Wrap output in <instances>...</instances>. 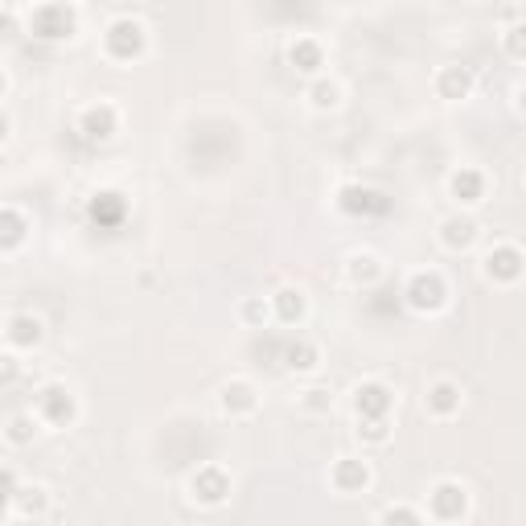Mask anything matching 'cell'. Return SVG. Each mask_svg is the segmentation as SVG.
I'll use <instances>...</instances> for the list:
<instances>
[{
    "label": "cell",
    "mask_w": 526,
    "mask_h": 526,
    "mask_svg": "<svg viewBox=\"0 0 526 526\" xmlns=\"http://www.w3.org/2000/svg\"><path fill=\"white\" fill-rule=\"evenodd\" d=\"M103 50L111 62H136L148 50V29L136 17H116L103 33Z\"/></svg>",
    "instance_id": "obj_1"
},
{
    "label": "cell",
    "mask_w": 526,
    "mask_h": 526,
    "mask_svg": "<svg viewBox=\"0 0 526 526\" xmlns=\"http://www.w3.org/2000/svg\"><path fill=\"white\" fill-rule=\"evenodd\" d=\"M403 300H407V309H416V313H440L448 305V284L440 272H416L403 288Z\"/></svg>",
    "instance_id": "obj_2"
},
{
    "label": "cell",
    "mask_w": 526,
    "mask_h": 526,
    "mask_svg": "<svg viewBox=\"0 0 526 526\" xmlns=\"http://www.w3.org/2000/svg\"><path fill=\"white\" fill-rule=\"evenodd\" d=\"M74 416H79V403H74V391L62 383H46L37 391V420L50 428H70Z\"/></svg>",
    "instance_id": "obj_3"
},
{
    "label": "cell",
    "mask_w": 526,
    "mask_h": 526,
    "mask_svg": "<svg viewBox=\"0 0 526 526\" xmlns=\"http://www.w3.org/2000/svg\"><path fill=\"white\" fill-rule=\"evenodd\" d=\"M74 25H79V13H74L70 5H42L29 17V33L37 37V42H62V37L74 33Z\"/></svg>",
    "instance_id": "obj_4"
},
{
    "label": "cell",
    "mask_w": 526,
    "mask_h": 526,
    "mask_svg": "<svg viewBox=\"0 0 526 526\" xmlns=\"http://www.w3.org/2000/svg\"><path fill=\"white\" fill-rule=\"evenodd\" d=\"M185 490H190V498L198 506H222L231 498V473L222 465H202L190 473V485H185Z\"/></svg>",
    "instance_id": "obj_5"
},
{
    "label": "cell",
    "mask_w": 526,
    "mask_h": 526,
    "mask_svg": "<svg viewBox=\"0 0 526 526\" xmlns=\"http://www.w3.org/2000/svg\"><path fill=\"white\" fill-rule=\"evenodd\" d=\"M481 272L490 284H518L526 276V255L514 243H498L490 255L481 259Z\"/></svg>",
    "instance_id": "obj_6"
},
{
    "label": "cell",
    "mask_w": 526,
    "mask_h": 526,
    "mask_svg": "<svg viewBox=\"0 0 526 526\" xmlns=\"http://www.w3.org/2000/svg\"><path fill=\"white\" fill-rule=\"evenodd\" d=\"M469 510V490L461 481H436L428 490V514L436 522H457Z\"/></svg>",
    "instance_id": "obj_7"
},
{
    "label": "cell",
    "mask_w": 526,
    "mask_h": 526,
    "mask_svg": "<svg viewBox=\"0 0 526 526\" xmlns=\"http://www.w3.org/2000/svg\"><path fill=\"white\" fill-rule=\"evenodd\" d=\"M350 403H354V416L358 420H387L391 407H395V395H391L387 383H358L354 395H350Z\"/></svg>",
    "instance_id": "obj_8"
},
{
    "label": "cell",
    "mask_w": 526,
    "mask_h": 526,
    "mask_svg": "<svg viewBox=\"0 0 526 526\" xmlns=\"http://www.w3.org/2000/svg\"><path fill=\"white\" fill-rule=\"evenodd\" d=\"M370 481H374V473H370V461H362V457H337L329 469V485L337 494H362V490H370Z\"/></svg>",
    "instance_id": "obj_9"
},
{
    "label": "cell",
    "mask_w": 526,
    "mask_h": 526,
    "mask_svg": "<svg viewBox=\"0 0 526 526\" xmlns=\"http://www.w3.org/2000/svg\"><path fill=\"white\" fill-rule=\"evenodd\" d=\"M87 218L95 222L99 231H116V227H124V218H128V198L120 190H99L87 202Z\"/></svg>",
    "instance_id": "obj_10"
},
{
    "label": "cell",
    "mask_w": 526,
    "mask_h": 526,
    "mask_svg": "<svg viewBox=\"0 0 526 526\" xmlns=\"http://www.w3.org/2000/svg\"><path fill=\"white\" fill-rule=\"evenodd\" d=\"M337 206H342L346 214H354V218H370V214H387V198L379 194V190H370V185H342L337 190Z\"/></svg>",
    "instance_id": "obj_11"
},
{
    "label": "cell",
    "mask_w": 526,
    "mask_h": 526,
    "mask_svg": "<svg viewBox=\"0 0 526 526\" xmlns=\"http://www.w3.org/2000/svg\"><path fill=\"white\" fill-rule=\"evenodd\" d=\"M218 407H222V416L247 420V416H255V411H259V391L247 379H231L227 387L218 391Z\"/></svg>",
    "instance_id": "obj_12"
},
{
    "label": "cell",
    "mask_w": 526,
    "mask_h": 526,
    "mask_svg": "<svg viewBox=\"0 0 526 526\" xmlns=\"http://www.w3.org/2000/svg\"><path fill=\"white\" fill-rule=\"evenodd\" d=\"M116 128H120V111L111 107V103H91V107H83L79 111V132L87 136V140H111L116 136Z\"/></svg>",
    "instance_id": "obj_13"
},
{
    "label": "cell",
    "mask_w": 526,
    "mask_h": 526,
    "mask_svg": "<svg viewBox=\"0 0 526 526\" xmlns=\"http://www.w3.org/2000/svg\"><path fill=\"white\" fill-rule=\"evenodd\" d=\"M461 403H465V391H461L453 379H436V383H428V395H424L428 416H436V420H453L457 411H461Z\"/></svg>",
    "instance_id": "obj_14"
},
{
    "label": "cell",
    "mask_w": 526,
    "mask_h": 526,
    "mask_svg": "<svg viewBox=\"0 0 526 526\" xmlns=\"http://www.w3.org/2000/svg\"><path fill=\"white\" fill-rule=\"evenodd\" d=\"M473 70L469 66H444L440 74H436V95L440 99H448V103H461V99H469L473 95Z\"/></svg>",
    "instance_id": "obj_15"
},
{
    "label": "cell",
    "mask_w": 526,
    "mask_h": 526,
    "mask_svg": "<svg viewBox=\"0 0 526 526\" xmlns=\"http://www.w3.org/2000/svg\"><path fill=\"white\" fill-rule=\"evenodd\" d=\"M288 62H292V70H300V74H313V79H321V66H325V46L317 42V37H296V42L288 46Z\"/></svg>",
    "instance_id": "obj_16"
},
{
    "label": "cell",
    "mask_w": 526,
    "mask_h": 526,
    "mask_svg": "<svg viewBox=\"0 0 526 526\" xmlns=\"http://www.w3.org/2000/svg\"><path fill=\"white\" fill-rule=\"evenodd\" d=\"M9 510L17 518H42L50 510V490L46 485H17L9 494Z\"/></svg>",
    "instance_id": "obj_17"
},
{
    "label": "cell",
    "mask_w": 526,
    "mask_h": 526,
    "mask_svg": "<svg viewBox=\"0 0 526 526\" xmlns=\"http://www.w3.org/2000/svg\"><path fill=\"white\" fill-rule=\"evenodd\" d=\"M448 194H453L461 206H477V202L485 198V173H481V169L461 165L453 177H448Z\"/></svg>",
    "instance_id": "obj_18"
},
{
    "label": "cell",
    "mask_w": 526,
    "mask_h": 526,
    "mask_svg": "<svg viewBox=\"0 0 526 526\" xmlns=\"http://www.w3.org/2000/svg\"><path fill=\"white\" fill-rule=\"evenodd\" d=\"M346 280L354 288H370V284H379L383 280V263L374 251H350L346 255Z\"/></svg>",
    "instance_id": "obj_19"
},
{
    "label": "cell",
    "mask_w": 526,
    "mask_h": 526,
    "mask_svg": "<svg viewBox=\"0 0 526 526\" xmlns=\"http://www.w3.org/2000/svg\"><path fill=\"white\" fill-rule=\"evenodd\" d=\"M5 337H9L13 350H29V346H37L46 337V325H42V317H33V313H13Z\"/></svg>",
    "instance_id": "obj_20"
},
{
    "label": "cell",
    "mask_w": 526,
    "mask_h": 526,
    "mask_svg": "<svg viewBox=\"0 0 526 526\" xmlns=\"http://www.w3.org/2000/svg\"><path fill=\"white\" fill-rule=\"evenodd\" d=\"M477 222L469 218V214H453V218H444V227H440V243L448 247V251H469L473 243H477Z\"/></svg>",
    "instance_id": "obj_21"
},
{
    "label": "cell",
    "mask_w": 526,
    "mask_h": 526,
    "mask_svg": "<svg viewBox=\"0 0 526 526\" xmlns=\"http://www.w3.org/2000/svg\"><path fill=\"white\" fill-rule=\"evenodd\" d=\"M272 313L284 321V325H300L309 317V296L300 292V288H280L272 296Z\"/></svg>",
    "instance_id": "obj_22"
},
{
    "label": "cell",
    "mask_w": 526,
    "mask_h": 526,
    "mask_svg": "<svg viewBox=\"0 0 526 526\" xmlns=\"http://www.w3.org/2000/svg\"><path fill=\"white\" fill-rule=\"evenodd\" d=\"M280 362H284L292 374H313V370L321 366V350H317L313 342H305V337H296V342L284 346Z\"/></svg>",
    "instance_id": "obj_23"
},
{
    "label": "cell",
    "mask_w": 526,
    "mask_h": 526,
    "mask_svg": "<svg viewBox=\"0 0 526 526\" xmlns=\"http://www.w3.org/2000/svg\"><path fill=\"white\" fill-rule=\"evenodd\" d=\"M25 214L17 210V206H5V214H0V247L5 251H17L21 247V239H25Z\"/></svg>",
    "instance_id": "obj_24"
},
{
    "label": "cell",
    "mask_w": 526,
    "mask_h": 526,
    "mask_svg": "<svg viewBox=\"0 0 526 526\" xmlns=\"http://www.w3.org/2000/svg\"><path fill=\"white\" fill-rule=\"evenodd\" d=\"M309 103H313V111H337V103H342V87H337L333 79H313L309 83Z\"/></svg>",
    "instance_id": "obj_25"
},
{
    "label": "cell",
    "mask_w": 526,
    "mask_h": 526,
    "mask_svg": "<svg viewBox=\"0 0 526 526\" xmlns=\"http://www.w3.org/2000/svg\"><path fill=\"white\" fill-rule=\"evenodd\" d=\"M502 46H506V54H510V58L526 62V17H522V21H514V25L502 33Z\"/></svg>",
    "instance_id": "obj_26"
},
{
    "label": "cell",
    "mask_w": 526,
    "mask_h": 526,
    "mask_svg": "<svg viewBox=\"0 0 526 526\" xmlns=\"http://www.w3.org/2000/svg\"><path fill=\"white\" fill-rule=\"evenodd\" d=\"M239 317H243L247 325H255V329H263V325H268V317H272V305H268L263 296H251V300H243Z\"/></svg>",
    "instance_id": "obj_27"
},
{
    "label": "cell",
    "mask_w": 526,
    "mask_h": 526,
    "mask_svg": "<svg viewBox=\"0 0 526 526\" xmlns=\"http://www.w3.org/2000/svg\"><path fill=\"white\" fill-rule=\"evenodd\" d=\"M379 526H424V518L416 514V510H411V506H387L383 510V518H379Z\"/></svg>",
    "instance_id": "obj_28"
},
{
    "label": "cell",
    "mask_w": 526,
    "mask_h": 526,
    "mask_svg": "<svg viewBox=\"0 0 526 526\" xmlns=\"http://www.w3.org/2000/svg\"><path fill=\"white\" fill-rule=\"evenodd\" d=\"M358 440H366V444H387V440H391V420H358Z\"/></svg>",
    "instance_id": "obj_29"
},
{
    "label": "cell",
    "mask_w": 526,
    "mask_h": 526,
    "mask_svg": "<svg viewBox=\"0 0 526 526\" xmlns=\"http://www.w3.org/2000/svg\"><path fill=\"white\" fill-rule=\"evenodd\" d=\"M33 432H37V420H33V416H13L5 436H9V444H29Z\"/></svg>",
    "instance_id": "obj_30"
},
{
    "label": "cell",
    "mask_w": 526,
    "mask_h": 526,
    "mask_svg": "<svg viewBox=\"0 0 526 526\" xmlns=\"http://www.w3.org/2000/svg\"><path fill=\"white\" fill-rule=\"evenodd\" d=\"M300 403H305L309 411H329V407H333V395H329L325 387H309L305 395H300Z\"/></svg>",
    "instance_id": "obj_31"
},
{
    "label": "cell",
    "mask_w": 526,
    "mask_h": 526,
    "mask_svg": "<svg viewBox=\"0 0 526 526\" xmlns=\"http://www.w3.org/2000/svg\"><path fill=\"white\" fill-rule=\"evenodd\" d=\"M17 379V358H5V383Z\"/></svg>",
    "instance_id": "obj_32"
},
{
    "label": "cell",
    "mask_w": 526,
    "mask_h": 526,
    "mask_svg": "<svg viewBox=\"0 0 526 526\" xmlns=\"http://www.w3.org/2000/svg\"><path fill=\"white\" fill-rule=\"evenodd\" d=\"M518 111H522V116H526V87L518 91Z\"/></svg>",
    "instance_id": "obj_33"
}]
</instances>
